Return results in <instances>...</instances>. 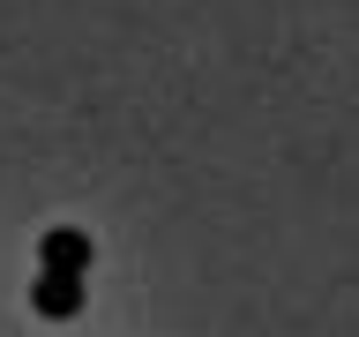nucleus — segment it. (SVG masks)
Returning a JSON list of instances; mask_svg holds the SVG:
<instances>
[{
  "label": "nucleus",
  "mask_w": 359,
  "mask_h": 337,
  "mask_svg": "<svg viewBox=\"0 0 359 337\" xmlns=\"http://www.w3.org/2000/svg\"><path fill=\"white\" fill-rule=\"evenodd\" d=\"M45 270H38V285H30V300H38V315H75L83 308V270H90V240L83 232H45Z\"/></svg>",
  "instance_id": "nucleus-1"
}]
</instances>
